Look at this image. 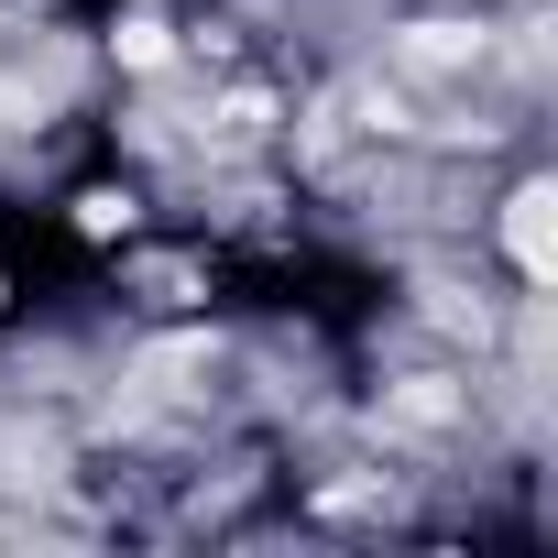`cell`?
<instances>
[{
  "instance_id": "obj_1",
  "label": "cell",
  "mask_w": 558,
  "mask_h": 558,
  "mask_svg": "<svg viewBox=\"0 0 558 558\" xmlns=\"http://www.w3.org/2000/svg\"><path fill=\"white\" fill-rule=\"evenodd\" d=\"M504 241H514V263H525V274H547V263H558V241H547V186H525V197H514Z\"/></svg>"
}]
</instances>
